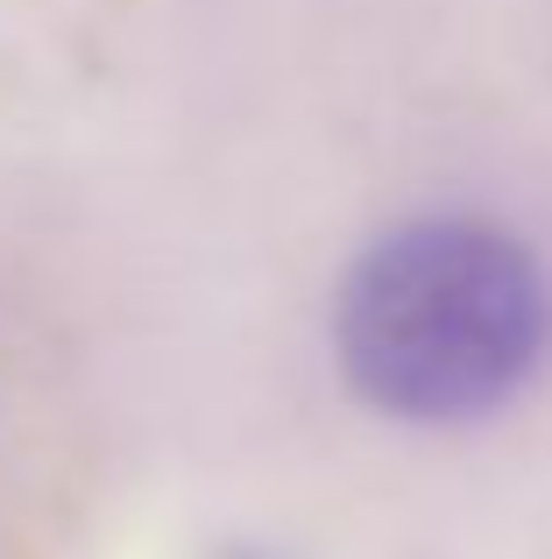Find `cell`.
<instances>
[{"instance_id":"cell-1","label":"cell","mask_w":552,"mask_h":559,"mask_svg":"<svg viewBox=\"0 0 552 559\" xmlns=\"http://www.w3.org/2000/svg\"><path fill=\"white\" fill-rule=\"evenodd\" d=\"M545 276L503 227L418 219L347 270L333 341L340 369L389 418H482L545 355Z\"/></svg>"}]
</instances>
